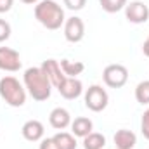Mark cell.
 I'll list each match as a JSON object with an SVG mask.
<instances>
[{
  "label": "cell",
  "mask_w": 149,
  "mask_h": 149,
  "mask_svg": "<svg viewBox=\"0 0 149 149\" xmlns=\"http://www.w3.org/2000/svg\"><path fill=\"white\" fill-rule=\"evenodd\" d=\"M10 33H12L10 24H9L5 19H2V17H0V43H2V42H5V40H9Z\"/></svg>",
  "instance_id": "cell-20"
},
{
  "label": "cell",
  "mask_w": 149,
  "mask_h": 149,
  "mask_svg": "<svg viewBox=\"0 0 149 149\" xmlns=\"http://www.w3.org/2000/svg\"><path fill=\"white\" fill-rule=\"evenodd\" d=\"M99 3L106 12L114 14V12H120L121 9H125L127 0H99Z\"/></svg>",
  "instance_id": "cell-19"
},
{
  "label": "cell",
  "mask_w": 149,
  "mask_h": 149,
  "mask_svg": "<svg viewBox=\"0 0 149 149\" xmlns=\"http://www.w3.org/2000/svg\"><path fill=\"white\" fill-rule=\"evenodd\" d=\"M135 101L139 104H149V80L141 81L137 87H135Z\"/></svg>",
  "instance_id": "cell-18"
},
{
  "label": "cell",
  "mask_w": 149,
  "mask_h": 149,
  "mask_svg": "<svg viewBox=\"0 0 149 149\" xmlns=\"http://www.w3.org/2000/svg\"><path fill=\"white\" fill-rule=\"evenodd\" d=\"M102 80L109 88H121L128 81V70L123 64H109L102 71Z\"/></svg>",
  "instance_id": "cell-5"
},
{
  "label": "cell",
  "mask_w": 149,
  "mask_h": 149,
  "mask_svg": "<svg viewBox=\"0 0 149 149\" xmlns=\"http://www.w3.org/2000/svg\"><path fill=\"white\" fill-rule=\"evenodd\" d=\"M23 81H24V88L28 90V94L37 102H43L50 97L52 83L49 81L47 74L43 73L42 68H28L24 71Z\"/></svg>",
  "instance_id": "cell-1"
},
{
  "label": "cell",
  "mask_w": 149,
  "mask_h": 149,
  "mask_svg": "<svg viewBox=\"0 0 149 149\" xmlns=\"http://www.w3.org/2000/svg\"><path fill=\"white\" fill-rule=\"evenodd\" d=\"M141 132H142V135L149 141V109H146L144 114H142V120H141Z\"/></svg>",
  "instance_id": "cell-21"
},
{
  "label": "cell",
  "mask_w": 149,
  "mask_h": 149,
  "mask_svg": "<svg viewBox=\"0 0 149 149\" xmlns=\"http://www.w3.org/2000/svg\"><path fill=\"white\" fill-rule=\"evenodd\" d=\"M85 37V24L81 21V17H70L64 21V38L71 43H78Z\"/></svg>",
  "instance_id": "cell-8"
},
{
  "label": "cell",
  "mask_w": 149,
  "mask_h": 149,
  "mask_svg": "<svg viewBox=\"0 0 149 149\" xmlns=\"http://www.w3.org/2000/svg\"><path fill=\"white\" fill-rule=\"evenodd\" d=\"M71 134H73L74 137H87L92 130H94V123H92V120L90 118H85V116H78V118H74L73 121H71Z\"/></svg>",
  "instance_id": "cell-13"
},
{
  "label": "cell",
  "mask_w": 149,
  "mask_h": 149,
  "mask_svg": "<svg viewBox=\"0 0 149 149\" xmlns=\"http://www.w3.org/2000/svg\"><path fill=\"white\" fill-rule=\"evenodd\" d=\"M23 3H28V5H37L40 0H21Z\"/></svg>",
  "instance_id": "cell-26"
},
{
  "label": "cell",
  "mask_w": 149,
  "mask_h": 149,
  "mask_svg": "<svg viewBox=\"0 0 149 149\" xmlns=\"http://www.w3.org/2000/svg\"><path fill=\"white\" fill-rule=\"evenodd\" d=\"M0 70L2 71H19L21 70V57L19 52L10 47H0Z\"/></svg>",
  "instance_id": "cell-7"
},
{
  "label": "cell",
  "mask_w": 149,
  "mask_h": 149,
  "mask_svg": "<svg viewBox=\"0 0 149 149\" xmlns=\"http://www.w3.org/2000/svg\"><path fill=\"white\" fill-rule=\"evenodd\" d=\"M52 139H54L57 149H76V139H74L73 134H70V132H63L61 130Z\"/></svg>",
  "instance_id": "cell-16"
},
{
  "label": "cell",
  "mask_w": 149,
  "mask_h": 149,
  "mask_svg": "<svg viewBox=\"0 0 149 149\" xmlns=\"http://www.w3.org/2000/svg\"><path fill=\"white\" fill-rule=\"evenodd\" d=\"M38 149H57V146H56V142H54L52 137H47V139L40 141V148Z\"/></svg>",
  "instance_id": "cell-23"
},
{
  "label": "cell",
  "mask_w": 149,
  "mask_h": 149,
  "mask_svg": "<svg viewBox=\"0 0 149 149\" xmlns=\"http://www.w3.org/2000/svg\"><path fill=\"white\" fill-rule=\"evenodd\" d=\"M0 95L12 108H21L26 102V88L14 76H3L0 80Z\"/></svg>",
  "instance_id": "cell-3"
},
{
  "label": "cell",
  "mask_w": 149,
  "mask_h": 149,
  "mask_svg": "<svg viewBox=\"0 0 149 149\" xmlns=\"http://www.w3.org/2000/svg\"><path fill=\"white\" fill-rule=\"evenodd\" d=\"M57 90H59V94H61L64 99L73 101V99H78V97L81 95V92H83V83H81L78 78H70V76H66L64 81L59 85Z\"/></svg>",
  "instance_id": "cell-10"
},
{
  "label": "cell",
  "mask_w": 149,
  "mask_h": 149,
  "mask_svg": "<svg viewBox=\"0 0 149 149\" xmlns=\"http://www.w3.org/2000/svg\"><path fill=\"white\" fill-rule=\"evenodd\" d=\"M35 19L47 30H59L64 26V10L56 0H40L35 5Z\"/></svg>",
  "instance_id": "cell-2"
},
{
  "label": "cell",
  "mask_w": 149,
  "mask_h": 149,
  "mask_svg": "<svg viewBox=\"0 0 149 149\" xmlns=\"http://www.w3.org/2000/svg\"><path fill=\"white\" fill-rule=\"evenodd\" d=\"M114 144L116 149H134V146L137 144V135L132 130L121 128L114 134Z\"/></svg>",
  "instance_id": "cell-14"
},
{
  "label": "cell",
  "mask_w": 149,
  "mask_h": 149,
  "mask_svg": "<svg viewBox=\"0 0 149 149\" xmlns=\"http://www.w3.org/2000/svg\"><path fill=\"white\" fill-rule=\"evenodd\" d=\"M14 5V0H0V14L9 12Z\"/></svg>",
  "instance_id": "cell-24"
},
{
  "label": "cell",
  "mask_w": 149,
  "mask_h": 149,
  "mask_svg": "<svg viewBox=\"0 0 149 149\" xmlns=\"http://www.w3.org/2000/svg\"><path fill=\"white\" fill-rule=\"evenodd\" d=\"M142 52H144L146 57H149V37L146 38V42L142 43Z\"/></svg>",
  "instance_id": "cell-25"
},
{
  "label": "cell",
  "mask_w": 149,
  "mask_h": 149,
  "mask_svg": "<svg viewBox=\"0 0 149 149\" xmlns=\"http://www.w3.org/2000/svg\"><path fill=\"white\" fill-rule=\"evenodd\" d=\"M109 95L101 85H90L85 92V106L94 113H101L108 108Z\"/></svg>",
  "instance_id": "cell-4"
},
{
  "label": "cell",
  "mask_w": 149,
  "mask_h": 149,
  "mask_svg": "<svg viewBox=\"0 0 149 149\" xmlns=\"http://www.w3.org/2000/svg\"><path fill=\"white\" fill-rule=\"evenodd\" d=\"M21 134H23V137H24L26 141H30V142H38V141L43 139L45 127H43V123L38 121V120H28V121L23 125Z\"/></svg>",
  "instance_id": "cell-11"
},
{
  "label": "cell",
  "mask_w": 149,
  "mask_h": 149,
  "mask_svg": "<svg viewBox=\"0 0 149 149\" xmlns=\"http://www.w3.org/2000/svg\"><path fill=\"white\" fill-rule=\"evenodd\" d=\"M40 68L43 70V73L47 74V78H49V81L52 83V87H54V88H59V85H61V83L64 81V78H66V74L63 73V70H61L59 61H56V59H47V61L42 63Z\"/></svg>",
  "instance_id": "cell-9"
},
{
  "label": "cell",
  "mask_w": 149,
  "mask_h": 149,
  "mask_svg": "<svg viewBox=\"0 0 149 149\" xmlns=\"http://www.w3.org/2000/svg\"><path fill=\"white\" fill-rule=\"evenodd\" d=\"M125 16L130 23L142 24L149 19V7L141 0H134V2L125 5Z\"/></svg>",
  "instance_id": "cell-6"
},
{
  "label": "cell",
  "mask_w": 149,
  "mask_h": 149,
  "mask_svg": "<svg viewBox=\"0 0 149 149\" xmlns=\"http://www.w3.org/2000/svg\"><path fill=\"white\" fill-rule=\"evenodd\" d=\"M87 0H64V5L70 9V10H81L85 7Z\"/></svg>",
  "instance_id": "cell-22"
},
{
  "label": "cell",
  "mask_w": 149,
  "mask_h": 149,
  "mask_svg": "<svg viewBox=\"0 0 149 149\" xmlns=\"http://www.w3.org/2000/svg\"><path fill=\"white\" fill-rule=\"evenodd\" d=\"M61 70H63V73L66 74V76H70V78H76L78 74L83 73V70H85V64L81 63V61H71V59H61Z\"/></svg>",
  "instance_id": "cell-15"
},
{
  "label": "cell",
  "mask_w": 149,
  "mask_h": 149,
  "mask_svg": "<svg viewBox=\"0 0 149 149\" xmlns=\"http://www.w3.org/2000/svg\"><path fill=\"white\" fill-rule=\"evenodd\" d=\"M104 146H106V137L99 132H90L87 137H83L85 149H102Z\"/></svg>",
  "instance_id": "cell-17"
},
{
  "label": "cell",
  "mask_w": 149,
  "mask_h": 149,
  "mask_svg": "<svg viewBox=\"0 0 149 149\" xmlns=\"http://www.w3.org/2000/svg\"><path fill=\"white\" fill-rule=\"evenodd\" d=\"M49 123L56 130H64L71 125V114L64 108H54L49 114Z\"/></svg>",
  "instance_id": "cell-12"
}]
</instances>
